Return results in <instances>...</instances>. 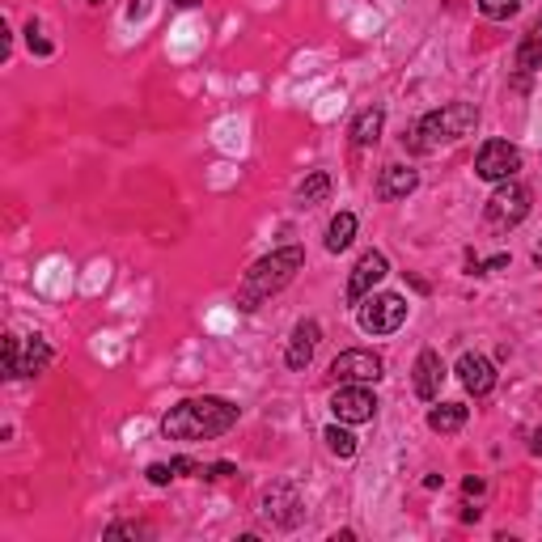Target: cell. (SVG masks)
<instances>
[{
	"mask_svg": "<svg viewBox=\"0 0 542 542\" xmlns=\"http://www.w3.org/2000/svg\"><path fill=\"white\" fill-rule=\"evenodd\" d=\"M534 263H542V246H538V250H534Z\"/></svg>",
	"mask_w": 542,
	"mask_h": 542,
	"instance_id": "f546056e",
	"label": "cell"
},
{
	"mask_svg": "<svg viewBox=\"0 0 542 542\" xmlns=\"http://www.w3.org/2000/svg\"><path fill=\"white\" fill-rule=\"evenodd\" d=\"M322 437H327V449H331L335 458H352V454H356V437L348 432V424H339V420H335L327 432H322Z\"/></svg>",
	"mask_w": 542,
	"mask_h": 542,
	"instance_id": "ffe728a7",
	"label": "cell"
},
{
	"mask_svg": "<svg viewBox=\"0 0 542 542\" xmlns=\"http://www.w3.org/2000/svg\"><path fill=\"white\" fill-rule=\"evenodd\" d=\"M382 356L377 352H365V348H352V352H339L331 360V377L339 386H373L382 377Z\"/></svg>",
	"mask_w": 542,
	"mask_h": 542,
	"instance_id": "52a82bcc",
	"label": "cell"
},
{
	"mask_svg": "<svg viewBox=\"0 0 542 542\" xmlns=\"http://www.w3.org/2000/svg\"><path fill=\"white\" fill-rule=\"evenodd\" d=\"M458 382L466 386V394H475V399L492 394V390H496V369H492V360L479 356V352H462V356H458Z\"/></svg>",
	"mask_w": 542,
	"mask_h": 542,
	"instance_id": "30bf717a",
	"label": "cell"
},
{
	"mask_svg": "<svg viewBox=\"0 0 542 542\" xmlns=\"http://www.w3.org/2000/svg\"><path fill=\"white\" fill-rule=\"evenodd\" d=\"M475 123H479V111L471 102H445L441 111H428L420 123H415V136L420 140H411V149H437V144H454L462 136H471L475 132Z\"/></svg>",
	"mask_w": 542,
	"mask_h": 542,
	"instance_id": "3957f363",
	"label": "cell"
},
{
	"mask_svg": "<svg viewBox=\"0 0 542 542\" xmlns=\"http://www.w3.org/2000/svg\"><path fill=\"white\" fill-rule=\"evenodd\" d=\"M200 475H208V479H225V475H233V466H229V462H216V466H208V471H200Z\"/></svg>",
	"mask_w": 542,
	"mask_h": 542,
	"instance_id": "484cf974",
	"label": "cell"
},
{
	"mask_svg": "<svg viewBox=\"0 0 542 542\" xmlns=\"http://www.w3.org/2000/svg\"><path fill=\"white\" fill-rule=\"evenodd\" d=\"M483 216H487V225H492V229H517L530 216V191L521 183H513V178H509V183H496Z\"/></svg>",
	"mask_w": 542,
	"mask_h": 542,
	"instance_id": "5b68a950",
	"label": "cell"
},
{
	"mask_svg": "<svg viewBox=\"0 0 542 542\" xmlns=\"http://www.w3.org/2000/svg\"><path fill=\"white\" fill-rule=\"evenodd\" d=\"M140 534H144V526H136V521H119V526L106 530V538H140Z\"/></svg>",
	"mask_w": 542,
	"mask_h": 542,
	"instance_id": "d4e9b609",
	"label": "cell"
},
{
	"mask_svg": "<svg viewBox=\"0 0 542 542\" xmlns=\"http://www.w3.org/2000/svg\"><path fill=\"white\" fill-rule=\"evenodd\" d=\"M356 322L365 335H394L407 322V301L399 293H369L365 305L356 310Z\"/></svg>",
	"mask_w": 542,
	"mask_h": 542,
	"instance_id": "277c9868",
	"label": "cell"
},
{
	"mask_svg": "<svg viewBox=\"0 0 542 542\" xmlns=\"http://www.w3.org/2000/svg\"><path fill=\"white\" fill-rule=\"evenodd\" d=\"M26 43H30V51H34V56H51V43L43 39V30L34 26V22L26 26Z\"/></svg>",
	"mask_w": 542,
	"mask_h": 542,
	"instance_id": "7402d4cb",
	"label": "cell"
},
{
	"mask_svg": "<svg viewBox=\"0 0 542 542\" xmlns=\"http://www.w3.org/2000/svg\"><path fill=\"white\" fill-rule=\"evenodd\" d=\"M415 187H420V174L411 166H386L382 183H377V195H382V200H407Z\"/></svg>",
	"mask_w": 542,
	"mask_h": 542,
	"instance_id": "4fadbf2b",
	"label": "cell"
},
{
	"mask_svg": "<svg viewBox=\"0 0 542 542\" xmlns=\"http://www.w3.org/2000/svg\"><path fill=\"white\" fill-rule=\"evenodd\" d=\"M17 352H22V339L5 335V373H9V377H17Z\"/></svg>",
	"mask_w": 542,
	"mask_h": 542,
	"instance_id": "603a6c76",
	"label": "cell"
},
{
	"mask_svg": "<svg viewBox=\"0 0 542 542\" xmlns=\"http://www.w3.org/2000/svg\"><path fill=\"white\" fill-rule=\"evenodd\" d=\"M51 356H56V352H51L47 339H39V335L26 339V348L17 352V377H39L51 365Z\"/></svg>",
	"mask_w": 542,
	"mask_h": 542,
	"instance_id": "5bb4252c",
	"label": "cell"
},
{
	"mask_svg": "<svg viewBox=\"0 0 542 542\" xmlns=\"http://www.w3.org/2000/svg\"><path fill=\"white\" fill-rule=\"evenodd\" d=\"M85 5H102V0H85Z\"/></svg>",
	"mask_w": 542,
	"mask_h": 542,
	"instance_id": "4dcf8cb0",
	"label": "cell"
},
{
	"mask_svg": "<svg viewBox=\"0 0 542 542\" xmlns=\"http://www.w3.org/2000/svg\"><path fill=\"white\" fill-rule=\"evenodd\" d=\"M352 238H356V216L352 212H339L335 221L327 225V250H331V255H339V250L352 246Z\"/></svg>",
	"mask_w": 542,
	"mask_h": 542,
	"instance_id": "2e32d148",
	"label": "cell"
},
{
	"mask_svg": "<svg viewBox=\"0 0 542 542\" xmlns=\"http://www.w3.org/2000/svg\"><path fill=\"white\" fill-rule=\"evenodd\" d=\"M466 424V407L462 403H441L428 411V428L432 432H458Z\"/></svg>",
	"mask_w": 542,
	"mask_h": 542,
	"instance_id": "e0dca14e",
	"label": "cell"
},
{
	"mask_svg": "<svg viewBox=\"0 0 542 542\" xmlns=\"http://www.w3.org/2000/svg\"><path fill=\"white\" fill-rule=\"evenodd\" d=\"M483 17H492V22H509V17L521 9V0H475Z\"/></svg>",
	"mask_w": 542,
	"mask_h": 542,
	"instance_id": "44dd1931",
	"label": "cell"
},
{
	"mask_svg": "<svg viewBox=\"0 0 542 542\" xmlns=\"http://www.w3.org/2000/svg\"><path fill=\"white\" fill-rule=\"evenodd\" d=\"M462 487H466V496H479V492H483V479H475V475H471V479H466Z\"/></svg>",
	"mask_w": 542,
	"mask_h": 542,
	"instance_id": "4316f807",
	"label": "cell"
},
{
	"mask_svg": "<svg viewBox=\"0 0 542 542\" xmlns=\"http://www.w3.org/2000/svg\"><path fill=\"white\" fill-rule=\"evenodd\" d=\"M301 263H305L301 246L271 250L267 259H259L255 267L246 271V280H242V293H238V305H242V310H259V301L276 297L284 284H293V276L301 271Z\"/></svg>",
	"mask_w": 542,
	"mask_h": 542,
	"instance_id": "7a4b0ae2",
	"label": "cell"
},
{
	"mask_svg": "<svg viewBox=\"0 0 542 542\" xmlns=\"http://www.w3.org/2000/svg\"><path fill=\"white\" fill-rule=\"evenodd\" d=\"M318 339H322V327L314 318H305V322H297V331H293V339H288V352H284V360H288V369H305L314 360V348H318Z\"/></svg>",
	"mask_w": 542,
	"mask_h": 542,
	"instance_id": "7c38bea8",
	"label": "cell"
},
{
	"mask_svg": "<svg viewBox=\"0 0 542 542\" xmlns=\"http://www.w3.org/2000/svg\"><path fill=\"white\" fill-rule=\"evenodd\" d=\"M386 271H390V263H386L382 250H369V255H360L356 267H352V276H348V301L360 305V301L373 293V284L386 280Z\"/></svg>",
	"mask_w": 542,
	"mask_h": 542,
	"instance_id": "9c48e42d",
	"label": "cell"
},
{
	"mask_svg": "<svg viewBox=\"0 0 542 542\" xmlns=\"http://www.w3.org/2000/svg\"><path fill=\"white\" fill-rule=\"evenodd\" d=\"M238 424V407L229 399H183L161 415V437L166 441H212Z\"/></svg>",
	"mask_w": 542,
	"mask_h": 542,
	"instance_id": "6da1fadb",
	"label": "cell"
},
{
	"mask_svg": "<svg viewBox=\"0 0 542 542\" xmlns=\"http://www.w3.org/2000/svg\"><path fill=\"white\" fill-rule=\"evenodd\" d=\"M517 170H521V149L509 140H487L475 157V174L483 183H509Z\"/></svg>",
	"mask_w": 542,
	"mask_h": 542,
	"instance_id": "8992f818",
	"label": "cell"
},
{
	"mask_svg": "<svg viewBox=\"0 0 542 542\" xmlns=\"http://www.w3.org/2000/svg\"><path fill=\"white\" fill-rule=\"evenodd\" d=\"M144 475H149V483H153V487H166V483L174 479V466H166V462H153Z\"/></svg>",
	"mask_w": 542,
	"mask_h": 542,
	"instance_id": "cb8c5ba5",
	"label": "cell"
},
{
	"mask_svg": "<svg viewBox=\"0 0 542 542\" xmlns=\"http://www.w3.org/2000/svg\"><path fill=\"white\" fill-rule=\"evenodd\" d=\"M331 195V178L327 174H310L305 183L297 187V200H301V208H314V204H322Z\"/></svg>",
	"mask_w": 542,
	"mask_h": 542,
	"instance_id": "d6986e66",
	"label": "cell"
},
{
	"mask_svg": "<svg viewBox=\"0 0 542 542\" xmlns=\"http://www.w3.org/2000/svg\"><path fill=\"white\" fill-rule=\"evenodd\" d=\"M538 30H542V17H538Z\"/></svg>",
	"mask_w": 542,
	"mask_h": 542,
	"instance_id": "1f68e13d",
	"label": "cell"
},
{
	"mask_svg": "<svg viewBox=\"0 0 542 542\" xmlns=\"http://www.w3.org/2000/svg\"><path fill=\"white\" fill-rule=\"evenodd\" d=\"M441 386H445L441 352H420L415 356V394H420L424 403H432V399H441Z\"/></svg>",
	"mask_w": 542,
	"mask_h": 542,
	"instance_id": "8fae6325",
	"label": "cell"
},
{
	"mask_svg": "<svg viewBox=\"0 0 542 542\" xmlns=\"http://www.w3.org/2000/svg\"><path fill=\"white\" fill-rule=\"evenodd\" d=\"M331 411L339 424H365V420H373L377 399L369 394V386H339L331 394Z\"/></svg>",
	"mask_w": 542,
	"mask_h": 542,
	"instance_id": "ba28073f",
	"label": "cell"
},
{
	"mask_svg": "<svg viewBox=\"0 0 542 542\" xmlns=\"http://www.w3.org/2000/svg\"><path fill=\"white\" fill-rule=\"evenodd\" d=\"M178 9H195V5H204V0H174Z\"/></svg>",
	"mask_w": 542,
	"mask_h": 542,
	"instance_id": "f1b7e54d",
	"label": "cell"
},
{
	"mask_svg": "<svg viewBox=\"0 0 542 542\" xmlns=\"http://www.w3.org/2000/svg\"><path fill=\"white\" fill-rule=\"evenodd\" d=\"M530 449H534V454L542 458V428H534V432H530Z\"/></svg>",
	"mask_w": 542,
	"mask_h": 542,
	"instance_id": "83f0119b",
	"label": "cell"
},
{
	"mask_svg": "<svg viewBox=\"0 0 542 542\" xmlns=\"http://www.w3.org/2000/svg\"><path fill=\"white\" fill-rule=\"evenodd\" d=\"M386 128V111L382 106H369V111H360L352 119V144L356 149H369V144H377V136H382Z\"/></svg>",
	"mask_w": 542,
	"mask_h": 542,
	"instance_id": "9a60e30c",
	"label": "cell"
},
{
	"mask_svg": "<svg viewBox=\"0 0 542 542\" xmlns=\"http://www.w3.org/2000/svg\"><path fill=\"white\" fill-rule=\"evenodd\" d=\"M517 68H521V72L542 68V30H538V26L526 34V39H521V47H517Z\"/></svg>",
	"mask_w": 542,
	"mask_h": 542,
	"instance_id": "ac0fdd59",
	"label": "cell"
}]
</instances>
